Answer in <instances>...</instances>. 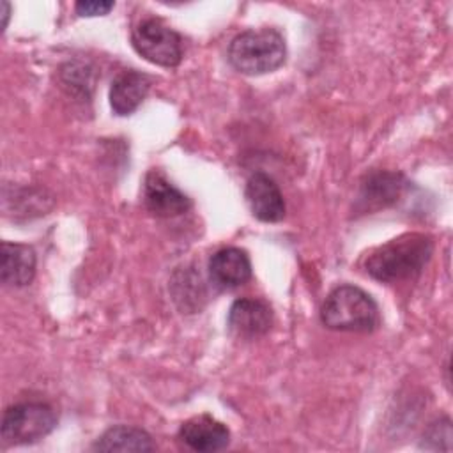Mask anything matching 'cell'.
Segmentation results:
<instances>
[{"instance_id":"18","label":"cell","mask_w":453,"mask_h":453,"mask_svg":"<svg viewBox=\"0 0 453 453\" xmlns=\"http://www.w3.org/2000/svg\"><path fill=\"white\" fill-rule=\"evenodd\" d=\"M115 7L113 2L110 0H81L74 5L76 12L83 18H92V16H104Z\"/></svg>"},{"instance_id":"17","label":"cell","mask_w":453,"mask_h":453,"mask_svg":"<svg viewBox=\"0 0 453 453\" xmlns=\"http://www.w3.org/2000/svg\"><path fill=\"white\" fill-rule=\"evenodd\" d=\"M421 448L425 449H451V421L449 418H442L434 421L423 434Z\"/></svg>"},{"instance_id":"7","label":"cell","mask_w":453,"mask_h":453,"mask_svg":"<svg viewBox=\"0 0 453 453\" xmlns=\"http://www.w3.org/2000/svg\"><path fill=\"white\" fill-rule=\"evenodd\" d=\"M226 326L230 333L241 340H257L269 333L273 326L271 306L262 299H235L228 310Z\"/></svg>"},{"instance_id":"6","label":"cell","mask_w":453,"mask_h":453,"mask_svg":"<svg viewBox=\"0 0 453 453\" xmlns=\"http://www.w3.org/2000/svg\"><path fill=\"white\" fill-rule=\"evenodd\" d=\"M143 202L149 212L157 218H173L191 209V200L175 188L163 172L150 170L143 180Z\"/></svg>"},{"instance_id":"14","label":"cell","mask_w":453,"mask_h":453,"mask_svg":"<svg viewBox=\"0 0 453 453\" xmlns=\"http://www.w3.org/2000/svg\"><path fill=\"white\" fill-rule=\"evenodd\" d=\"M94 451H154L156 444L145 430L129 425L108 428L92 446Z\"/></svg>"},{"instance_id":"4","label":"cell","mask_w":453,"mask_h":453,"mask_svg":"<svg viewBox=\"0 0 453 453\" xmlns=\"http://www.w3.org/2000/svg\"><path fill=\"white\" fill-rule=\"evenodd\" d=\"M57 412L42 402H23L5 409L2 418V439L7 446L32 444L53 432Z\"/></svg>"},{"instance_id":"16","label":"cell","mask_w":453,"mask_h":453,"mask_svg":"<svg viewBox=\"0 0 453 453\" xmlns=\"http://www.w3.org/2000/svg\"><path fill=\"white\" fill-rule=\"evenodd\" d=\"M172 288H173V299L180 304L182 310H189V311H196L200 310V299L191 294L196 292L200 296H205V290H203V285H202V280L200 276H196V273L193 271H184V273H177L173 276V281H172Z\"/></svg>"},{"instance_id":"15","label":"cell","mask_w":453,"mask_h":453,"mask_svg":"<svg viewBox=\"0 0 453 453\" xmlns=\"http://www.w3.org/2000/svg\"><path fill=\"white\" fill-rule=\"evenodd\" d=\"M60 80L71 94L88 99L94 88V69L83 62H67L60 69Z\"/></svg>"},{"instance_id":"8","label":"cell","mask_w":453,"mask_h":453,"mask_svg":"<svg viewBox=\"0 0 453 453\" xmlns=\"http://www.w3.org/2000/svg\"><path fill=\"white\" fill-rule=\"evenodd\" d=\"M244 196L251 214L257 219L265 223H278L285 218L283 195L274 179L267 173L255 172L250 175L244 188Z\"/></svg>"},{"instance_id":"9","label":"cell","mask_w":453,"mask_h":453,"mask_svg":"<svg viewBox=\"0 0 453 453\" xmlns=\"http://www.w3.org/2000/svg\"><path fill=\"white\" fill-rule=\"evenodd\" d=\"M179 441L189 449L212 453L221 451L230 442V430L221 421L209 414H200L186 419L179 428Z\"/></svg>"},{"instance_id":"3","label":"cell","mask_w":453,"mask_h":453,"mask_svg":"<svg viewBox=\"0 0 453 453\" xmlns=\"http://www.w3.org/2000/svg\"><path fill=\"white\" fill-rule=\"evenodd\" d=\"M320 322L333 331L372 333L380 324V313L368 292L356 285H340L322 303Z\"/></svg>"},{"instance_id":"5","label":"cell","mask_w":453,"mask_h":453,"mask_svg":"<svg viewBox=\"0 0 453 453\" xmlns=\"http://www.w3.org/2000/svg\"><path fill=\"white\" fill-rule=\"evenodd\" d=\"M131 44L140 57L161 67H175L182 60L180 35L156 18L143 19L133 28Z\"/></svg>"},{"instance_id":"10","label":"cell","mask_w":453,"mask_h":453,"mask_svg":"<svg viewBox=\"0 0 453 453\" xmlns=\"http://www.w3.org/2000/svg\"><path fill=\"white\" fill-rule=\"evenodd\" d=\"M209 278L218 290H234L251 278V260L241 248L216 251L209 260Z\"/></svg>"},{"instance_id":"11","label":"cell","mask_w":453,"mask_h":453,"mask_svg":"<svg viewBox=\"0 0 453 453\" xmlns=\"http://www.w3.org/2000/svg\"><path fill=\"white\" fill-rule=\"evenodd\" d=\"M152 85V78L136 69L119 73L110 87V106L115 115L126 117L136 111Z\"/></svg>"},{"instance_id":"1","label":"cell","mask_w":453,"mask_h":453,"mask_svg":"<svg viewBox=\"0 0 453 453\" xmlns=\"http://www.w3.org/2000/svg\"><path fill=\"white\" fill-rule=\"evenodd\" d=\"M434 253V239L428 234L407 232L380 246L365 258V271L382 283L412 280L421 274Z\"/></svg>"},{"instance_id":"19","label":"cell","mask_w":453,"mask_h":453,"mask_svg":"<svg viewBox=\"0 0 453 453\" xmlns=\"http://www.w3.org/2000/svg\"><path fill=\"white\" fill-rule=\"evenodd\" d=\"M0 7H2V16H4V25H2V30H5L7 23H9V14H11V5L9 2H0Z\"/></svg>"},{"instance_id":"2","label":"cell","mask_w":453,"mask_h":453,"mask_svg":"<svg viewBox=\"0 0 453 453\" xmlns=\"http://www.w3.org/2000/svg\"><path fill=\"white\" fill-rule=\"evenodd\" d=\"M287 58L285 37L271 27L250 28L237 34L228 44L230 65L246 76H260L276 71Z\"/></svg>"},{"instance_id":"12","label":"cell","mask_w":453,"mask_h":453,"mask_svg":"<svg viewBox=\"0 0 453 453\" xmlns=\"http://www.w3.org/2000/svg\"><path fill=\"white\" fill-rule=\"evenodd\" d=\"M37 257L32 246L19 242H2L0 278L9 287H27L35 278Z\"/></svg>"},{"instance_id":"13","label":"cell","mask_w":453,"mask_h":453,"mask_svg":"<svg viewBox=\"0 0 453 453\" xmlns=\"http://www.w3.org/2000/svg\"><path fill=\"white\" fill-rule=\"evenodd\" d=\"M402 173L395 172H373L366 175L361 184L359 205L363 211H377L393 205L405 188Z\"/></svg>"}]
</instances>
